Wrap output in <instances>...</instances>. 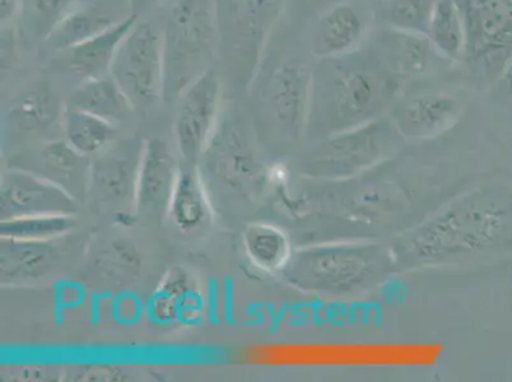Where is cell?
Instances as JSON below:
<instances>
[{"mask_svg": "<svg viewBox=\"0 0 512 382\" xmlns=\"http://www.w3.org/2000/svg\"><path fill=\"white\" fill-rule=\"evenodd\" d=\"M222 86L220 77L209 69L180 96L175 120V142L180 162L199 166L221 118Z\"/></svg>", "mask_w": 512, "mask_h": 382, "instance_id": "8", "label": "cell"}, {"mask_svg": "<svg viewBox=\"0 0 512 382\" xmlns=\"http://www.w3.org/2000/svg\"><path fill=\"white\" fill-rule=\"evenodd\" d=\"M394 253L365 242L320 244L293 251L281 274L293 287L319 296H360L380 286L394 267Z\"/></svg>", "mask_w": 512, "mask_h": 382, "instance_id": "3", "label": "cell"}, {"mask_svg": "<svg viewBox=\"0 0 512 382\" xmlns=\"http://www.w3.org/2000/svg\"><path fill=\"white\" fill-rule=\"evenodd\" d=\"M465 25V62L493 68L512 51V0H456Z\"/></svg>", "mask_w": 512, "mask_h": 382, "instance_id": "9", "label": "cell"}, {"mask_svg": "<svg viewBox=\"0 0 512 382\" xmlns=\"http://www.w3.org/2000/svg\"><path fill=\"white\" fill-rule=\"evenodd\" d=\"M64 379L71 381H124L127 371L119 366H76L64 371Z\"/></svg>", "mask_w": 512, "mask_h": 382, "instance_id": "33", "label": "cell"}, {"mask_svg": "<svg viewBox=\"0 0 512 382\" xmlns=\"http://www.w3.org/2000/svg\"><path fill=\"white\" fill-rule=\"evenodd\" d=\"M57 240H0V276L2 284H26L41 279L58 265Z\"/></svg>", "mask_w": 512, "mask_h": 382, "instance_id": "17", "label": "cell"}, {"mask_svg": "<svg viewBox=\"0 0 512 382\" xmlns=\"http://www.w3.org/2000/svg\"><path fill=\"white\" fill-rule=\"evenodd\" d=\"M218 27L230 37L234 51L248 44L253 46L260 31L276 11L277 0H216Z\"/></svg>", "mask_w": 512, "mask_h": 382, "instance_id": "21", "label": "cell"}, {"mask_svg": "<svg viewBox=\"0 0 512 382\" xmlns=\"http://www.w3.org/2000/svg\"><path fill=\"white\" fill-rule=\"evenodd\" d=\"M11 116L26 132H44L57 123L62 107L49 83L40 82L27 88L12 101Z\"/></svg>", "mask_w": 512, "mask_h": 382, "instance_id": "26", "label": "cell"}, {"mask_svg": "<svg viewBox=\"0 0 512 382\" xmlns=\"http://www.w3.org/2000/svg\"><path fill=\"white\" fill-rule=\"evenodd\" d=\"M204 298L198 278L183 267L167 270L155 293L150 311L160 324L192 323L202 315Z\"/></svg>", "mask_w": 512, "mask_h": 382, "instance_id": "16", "label": "cell"}, {"mask_svg": "<svg viewBox=\"0 0 512 382\" xmlns=\"http://www.w3.org/2000/svg\"><path fill=\"white\" fill-rule=\"evenodd\" d=\"M167 218L176 230L183 234H193L211 225L213 218L211 198L198 166L181 162Z\"/></svg>", "mask_w": 512, "mask_h": 382, "instance_id": "20", "label": "cell"}, {"mask_svg": "<svg viewBox=\"0 0 512 382\" xmlns=\"http://www.w3.org/2000/svg\"><path fill=\"white\" fill-rule=\"evenodd\" d=\"M121 20L123 18H115L104 7L95 6V4L83 6L79 3L44 41L50 50L55 53H64Z\"/></svg>", "mask_w": 512, "mask_h": 382, "instance_id": "23", "label": "cell"}, {"mask_svg": "<svg viewBox=\"0 0 512 382\" xmlns=\"http://www.w3.org/2000/svg\"><path fill=\"white\" fill-rule=\"evenodd\" d=\"M137 22V15H129L91 39L64 51L69 72L81 81L110 76L119 46Z\"/></svg>", "mask_w": 512, "mask_h": 382, "instance_id": "19", "label": "cell"}, {"mask_svg": "<svg viewBox=\"0 0 512 382\" xmlns=\"http://www.w3.org/2000/svg\"><path fill=\"white\" fill-rule=\"evenodd\" d=\"M23 7V0H0V20L8 23L13 20Z\"/></svg>", "mask_w": 512, "mask_h": 382, "instance_id": "34", "label": "cell"}, {"mask_svg": "<svg viewBox=\"0 0 512 382\" xmlns=\"http://www.w3.org/2000/svg\"><path fill=\"white\" fill-rule=\"evenodd\" d=\"M367 51L385 72L402 81L421 76L445 60L426 35L386 26L372 35Z\"/></svg>", "mask_w": 512, "mask_h": 382, "instance_id": "14", "label": "cell"}, {"mask_svg": "<svg viewBox=\"0 0 512 382\" xmlns=\"http://www.w3.org/2000/svg\"><path fill=\"white\" fill-rule=\"evenodd\" d=\"M462 111L460 101L448 93H421L395 101L390 121L402 138L432 139L453 128Z\"/></svg>", "mask_w": 512, "mask_h": 382, "instance_id": "15", "label": "cell"}, {"mask_svg": "<svg viewBox=\"0 0 512 382\" xmlns=\"http://www.w3.org/2000/svg\"><path fill=\"white\" fill-rule=\"evenodd\" d=\"M246 256L265 273H281L293 254L290 237L269 223H251L242 234Z\"/></svg>", "mask_w": 512, "mask_h": 382, "instance_id": "24", "label": "cell"}, {"mask_svg": "<svg viewBox=\"0 0 512 382\" xmlns=\"http://www.w3.org/2000/svg\"><path fill=\"white\" fill-rule=\"evenodd\" d=\"M110 76L134 107L152 105L165 95L164 35L150 22H137L115 55Z\"/></svg>", "mask_w": 512, "mask_h": 382, "instance_id": "6", "label": "cell"}, {"mask_svg": "<svg viewBox=\"0 0 512 382\" xmlns=\"http://www.w3.org/2000/svg\"><path fill=\"white\" fill-rule=\"evenodd\" d=\"M427 37L437 53L449 62H460L465 54V25L456 0H437Z\"/></svg>", "mask_w": 512, "mask_h": 382, "instance_id": "27", "label": "cell"}, {"mask_svg": "<svg viewBox=\"0 0 512 382\" xmlns=\"http://www.w3.org/2000/svg\"><path fill=\"white\" fill-rule=\"evenodd\" d=\"M110 147L91 163L88 190L95 202L116 209V214H136L137 179L143 143L139 148L132 143Z\"/></svg>", "mask_w": 512, "mask_h": 382, "instance_id": "12", "label": "cell"}, {"mask_svg": "<svg viewBox=\"0 0 512 382\" xmlns=\"http://www.w3.org/2000/svg\"><path fill=\"white\" fill-rule=\"evenodd\" d=\"M200 163L213 183L232 194L248 193L262 175L249 129L231 114H221Z\"/></svg>", "mask_w": 512, "mask_h": 382, "instance_id": "7", "label": "cell"}, {"mask_svg": "<svg viewBox=\"0 0 512 382\" xmlns=\"http://www.w3.org/2000/svg\"><path fill=\"white\" fill-rule=\"evenodd\" d=\"M313 76L307 65L288 62L279 65L269 79L265 104L283 135L297 141L309 125Z\"/></svg>", "mask_w": 512, "mask_h": 382, "instance_id": "11", "label": "cell"}, {"mask_svg": "<svg viewBox=\"0 0 512 382\" xmlns=\"http://www.w3.org/2000/svg\"><path fill=\"white\" fill-rule=\"evenodd\" d=\"M2 221L34 216H76L77 198L44 176L9 170L0 181Z\"/></svg>", "mask_w": 512, "mask_h": 382, "instance_id": "10", "label": "cell"}, {"mask_svg": "<svg viewBox=\"0 0 512 382\" xmlns=\"http://www.w3.org/2000/svg\"><path fill=\"white\" fill-rule=\"evenodd\" d=\"M507 218L501 195L484 190L464 195L399 239L394 256L434 263L490 249L505 235Z\"/></svg>", "mask_w": 512, "mask_h": 382, "instance_id": "2", "label": "cell"}, {"mask_svg": "<svg viewBox=\"0 0 512 382\" xmlns=\"http://www.w3.org/2000/svg\"><path fill=\"white\" fill-rule=\"evenodd\" d=\"M181 162L176 160L169 144L161 138L143 143L139 162L136 214L138 216L167 217Z\"/></svg>", "mask_w": 512, "mask_h": 382, "instance_id": "13", "label": "cell"}, {"mask_svg": "<svg viewBox=\"0 0 512 382\" xmlns=\"http://www.w3.org/2000/svg\"><path fill=\"white\" fill-rule=\"evenodd\" d=\"M65 142L79 155H100L114 143L118 129L116 125L95 115L65 107L63 113Z\"/></svg>", "mask_w": 512, "mask_h": 382, "instance_id": "25", "label": "cell"}, {"mask_svg": "<svg viewBox=\"0 0 512 382\" xmlns=\"http://www.w3.org/2000/svg\"><path fill=\"white\" fill-rule=\"evenodd\" d=\"M399 90V79L385 72L367 50L323 60L313 76L307 130H319L323 139L383 119Z\"/></svg>", "mask_w": 512, "mask_h": 382, "instance_id": "1", "label": "cell"}, {"mask_svg": "<svg viewBox=\"0 0 512 382\" xmlns=\"http://www.w3.org/2000/svg\"><path fill=\"white\" fill-rule=\"evenodd\" d=\"M64 376L57 366L13 365L2 368V380L18 382L55 381Z\"/></svg>", "mask_w": 512, "mask_h": 382, "instance_id": "32", "label": "cell"}, {"mask_svg": "<svg viewBox=\"0 0 512 382\" xmlns=\"http://www.w3.org/2000/svg\"><path fill=\"white\" fill-rule=\"evenodd\" d=\"M78 4V0H29L32 29L45 40Z\"/></svg>", "mask_w": 512, "mask_h": 382, "instance_id": "31", "label": "cell"}, {"mask_svg": "<svg viewBox=\"0 0 512 382\" xmlns=\"http://www.w3.org/2000/svg\"><path fill=\"white\" fill-rule=\"evenodd\" d=\"M77 226L74 216H34L0 222V236L22 240H58Z\"/></svg>", "mask_w": 512, "mask_h": 382, "instance_id": "29", "label": "cell"}, {"mask_svg": "<svg viewBox=\"0 0 512 382\" xmlns=\"http://www.w3.org/2000/svg\"><path fill=\"white\" fill-rule=\"evenodd\" d=\"M160 0H128L130 11L132 15H137L138 12L146 11V9L156 6Z\"/></svg>", "mask_w": 512, "mask_h": 382, "instance_id": "35", "label": "cell"}, {"mask_svg": "<svg viewBox=\"0 0 512 382\" xmlns=\"http://www.w3.org/2000/svg\"><path fill=\"white\" fill-rule=\"evenodd\" d=\"M41 160L45 169L51 172V181L68 190L74 197L73 190L88 189L90 185L91 165L87 157L79 155L67 142H51L46 144Z\"/></svg>", "mask_w": 512, "mask_h": 382, "instance_id": "28", "label": "cell"}, {"mask_svg": "<svg viewBox=\"0 0 512 382\" xmlns=\"http://www.w3.org/2000/svg\"><path fill=\"white\" fill-rule=\"evenodd\" d=\"M400 138L392 121L384 119L329 135L309 153L306 175L328 181L351 179L383 162Z\"/></svg>", "mask_w": 512, "mask_h": 382, "instance_id": "5", "label": "cell"}, {"mask_svg": "<svg viewBox=\"0 0 512 382\" xmlns=\"http://www.w3.org/2000/svg\"><path fill=\"white\" fill-rule=\"evenodd\" d=\"M67 106L114 125L127 120L136 109L127 93L111 76L82 81L69 97Z\"/></svg>", "mask_w": 512, "mask_h": 382, "instance_id": "22", "label": "cell"}, {"mask_svg": "<svg viewBox=\"0 0 512 382\" xmlns=\"http://www.w3.org/2000/svg\"><path fill=\"white\" fill-rule=\"evenodd\" d=\"M165 95H183L209 71L220 41L216 0H176L164 34Z\"/></svg>", "mask_w": 512, "mask_h": 382, "instance_id": "4", "label": "cell"}, {"mask_svg": "<svg viewBox=\"0 0 512 382\" xmlns=\"http://www.w3.org/2000/svg\"><path fill=\"white\" fill-rule=\"evenodd\" d=\"M386 26L426 35L437 0H383Z\"/></svg>", "mask_w": 512, "mask_h": 382, "instance_id": "30", "label": "cell"}, {"mask_svg": "<svg viewBox=\"0 0 512 382\" xmlns=\"http://www.w3.org/2000/svg\"><path fill=\"white\" fill-rule=\"evenodd\" d=\"M367 23L360 8L339 3L320 17L313 35L314 57L320 60L346 57L360 46Z\"/></svg>", "mask_w": 512, "mask_h": 382, "instance_id": "18", "label": "cell"}]
</instances>
